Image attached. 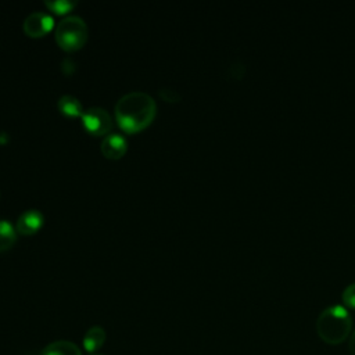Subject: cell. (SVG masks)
Returning <instances> with one entry per match:
<instances>
[{
    "mask_svg": "<svg viewBox=\"0 0 355 355\" xmlns=\"http://www.w3.org/2000/svg\"><path fill=\"white\" fill-rule=\"evenodd\" d=\"M157 112L155 100L146 92L132 90L125 93L115 104L118 125L126 132H137L151 123Z\"/></svg>",
    "mask_w": 355,
    "mask_h": 355,
    "instance_id": "1",
    "label": "cell"
},
{
    "mask_svg": "<svg viewBox=\"0 0 355 355\" xmlns=\"http://www.w3.org/2000/svg\"><path fill=\"white\" fill-rule=\"evenodd\" d=\"M352 329V319L348 311L341 305L326 308L316 320L318 336L330 345L341 344L348 338Z\"/></svg>",
    "mask_w": 355,
    "mask_h": 355,
    "instance_id": "2",
    "label": "cell"
},
{
    "mask_svg": "<svg viewBox=\"0 0 355 355\" xmlns=\"http://www.w3.org/2000/svg\"><path fill=\"white\" fill-rule=\"evenodd\" d=\"M55 40L65 51L80 49L87 39V25L79 15H67L55 25Z\"/></svg>",
    "mask_w": 355,
    "mask_h": 355,
    "instance_id": "3",
    "label": "cell"
},
{
    "mask_svg": "<svg viewBox=\"0 0 355 355\" xmlns=\"http://www.w3.org/2000/svg\"><path fill=\"white\" fill-rule=\"evenodd\" d=\"M83 128L90 135H108L112 128V119L107 110L101 107H90L80 115Z\"/></svg>",
    "mask_w": 355,
    "mask_h": 355,
    "instance_id": "4",
    "label": "cell"
},
{
    "mask_svg": "<svg viewBox=\"0 0 355 355\" xmlns=\"http://www.w3.org/2000/svg\"><path fill=\"white\" fill-rule=\"evenodd\" d=\"M54 26V18L44 11H32L24 19V32L28 36L39 37L46 35Z\"/></svg>",
    "mask_w": 355,
    "mask_h": 355,
    "instance_id": "5",
    "label": "cell"
},
{
    "mask_svg": "<svg viewBox=\"0 0 355 355\" xmlns=\"http://www.w3.org/2000/svg\"><path fill=\"white\" fill-rule=\"evenodd\" d=\"M126 150H128V141H126L125 136L121 133H116V132L108 133L104 136V139L101 141V153L107 158L116 159V158L122 157Z\"/></svg>",
    "mask_w": 355,
    "mask_h": 355,
    "instance_id": "6",
    "label": "cell"
},
{
    "mask_svg": "<svg viewBox=\"0 0 355 355\" xmlns=\"http://www.w3.org/2000/svg\"><path fill=\"white\" fill-rule=\"evenodd\" d=\"M43 214L36 208H29L24 211L17 219V232L21 234H32L43 225Z\"/></svg>",
    "mask_w": 355,
    "mask_h": 355,
    "instance_id": "7",
    "label": "cell"
},
{
    "mask_svg": "<svg viewBox=\"0 0 355 355\" xmlns=\"http://www.w3.org/2000/svg\"><path fill=\"white\" fill-rule=\"evenodd\" d=\"M105 338H107V333L101 326H92L85 333L82 344H83V348L93 355L104 345Z\"/></svg>",
    "mask_w": 355,
    "mask_h": 355,
    "instance_id": "8",
    "label": "cell"
},
{
    "mask_svg": "<svg viewBox=\"0 0 355 355\" xmlns=\"http://www.w3.org/2000/svg\"><path fill=\"white\" fill-rule=\"evenodd\" d=\"M40 355H82L79 347L68 340H57L47 344Z\"/></svg>",
    "mask_w": 355,
    "mask_h": 355,
    "instance_id": "9",
    "label": "cell"
},
{
    "mask_svg": "<svg viewBox=\"0 0 355 355\" xmlns=\"http://www.w3.org/2000/svg\"><path fill=\"white\" fill-rule=\"evenodd\" d=\"M57 107L60 110L61 114H64L65 116H71V118H75V116H80L83 114V107L80 104V101L72 96V94H64L58 98L57 101Z\"/></svg>",
    "mask_w": 355,
    "mask_h": 355,
    "instance_id": "10",
    "label": "cell"
},
{
    "mask_svg": "<svg viewBox=\"0 0 355 355\" xmlns=\"http://www.w3.org/2000/svg\"><path fill=\"white\" fill-rule=\"evenodd\" d=\"M17 239L15 227L7 219H0V252L8 250Z\"/></svg>",
    "mask_w": 355,
    "mask_h": 355,
    "instance_id": "11",
    "label": "cell"
},
{
    "mask_svg": "<svg viewBox=\"0 0 355 355\" xmlns=\"http://www.w3.org/2000/svg\"><path fill=\"white\" fill-rule=\"evenodd\" d=\"M44 4L57 14H65L76 6V0H46Z\"/></svg>",
    "mask_w": 355,
    "mask_h": 355,
    "instance_id": "12",
    "label": "cell"
},
{
    "mask_svg": "<svg viewBox=\"0 0 355 355\" xmlns=\"http://www.w3.org/2000/svg\"><path fill=\"white\" fill-rule=\"evenodd\" d=\"M343 302L348 306V308H354L355 309V283L347 286L343 291Z\"/></svg>",
    "mask_w": 355,
    "mask_h": 355,
    "instance_id": "13",
    "label": "cell"
},
{
    "mask_svg": "<svg viewBox=\"0 0 355 355\" xmlns=\"http://www.w3.org/2000/svg\"><path fill=\"white\" fill-rule=\"evenodd\" d=\"M349 354L355 355V331L351 334V338H349Z\"/></svg>",
    "mask_w": 355,
    "mask_h": 355,
    "instance_id": "14",
    "label": "cell"
},
{
    "mask_svg": "<svg viewBox=\"0 0 355 355\" xmlns=\"http://www.w3.org/2000/svg\"><path fill=\"white\" fill-rule=\"evenodd\" d=\"M93 355H104V354H93Z\"/></svg>",
    "mask_w": 355,
    "mask_h": 355,
    "instance_id": "15",
    "label": "cell"
}]
</instances>
